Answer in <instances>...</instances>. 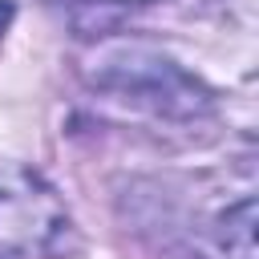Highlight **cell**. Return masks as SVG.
Listing matches in <instances>:
<instances>
[{
  "label": "cell",
  "mask_w": 259,
  "mask_h": 259,
  "mask_svg": "<svg viewBox=\"0 0 259 259\" xmlns=\"http://www.w3.org/2000/svg\"><path fill=\"white\" fill-rule=\"evenodd\" d=\"M89 81L97 89H109L142 109L166 113V117H202L210 113V93L186 77L174 61H166L162 53L146 49V45H130V40H113L105 49H97V69L89 73Z\"/></svg>",
  "instance_id": "cell-1"
},
{
  "label": "cell",
  "mask_w": 259,
  "mask_h": 259,
  "mask_svg": "<svg viewBox=\"0 0 259 259\" xmlns=\"http://www.w3.org/2000/svg\"><path fill=\"white\" fill-rule=\"evenodd\" d=\"M73 247V219L57 190L24 162L0 158V255L61 259Z\"/></svg>",
  "instance_id": "cell-2"
},
{
  "label": "cell",
  "mask_w": 259,
  "mask_h": 259,
  "mask_svg": "<svg viewBox=\"0 0 259 259\" xmlns=\"http://www.w3.org/2000/svg\"><path fill=\"white\" fill-rule=\"evenodd\" d=\"M219 239L227 259H255V202L243 198L219 219Z\"/></svg>",
  "instance_id": "cell-3"
},
{
  "label": "cell",
  "mask_w": 259,
  "mask_h": 259,
  "mask_svg": "<svg viewBox=\"0 0 259 259\" xmlns=\"http://www.w3.org/2000/svg\"><path fill=\"white\" fill-rule=\"evenodd\" d=\"M117 4H150V0H117Z\"/></svg>",
  "instance_id": "cell-4"
},
{
  "label": "cell",
  "mask_w": 259,
  "mask_h": 259,
  "mask_svg": "<svg viewBox=\"0 0 259 259\" xmlns=\"http://www.w3.org/2000/svg\"><path fill=\"white\" fill-rule=\"evenodd\" d=\"M0 259H4V255H0Z\"/></svg>",
  "instance_id": "cell-5"
}]
</instances>
